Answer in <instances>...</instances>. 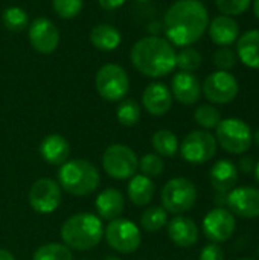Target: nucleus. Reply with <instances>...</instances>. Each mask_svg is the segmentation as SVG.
Segmentation results:
<instances>
[{
	"label": "nucleus",
	"mask_w": 259,
	"mask_h": 260,
	"mask_svg": "<svg viewBox=\"0 0 259 260\" xmlns=\"http://www.w3.org/2000/svg\"><path fill=\"white\" fill-rule=\"evenodd\" d=\"M151 145L160 157H174L179 151L177 136L169 129H159L151 137Z\"/></svg>",
	"instance_id": "nucleus-26"
},
{
	"label": "nucleus",
	"mask_w": 259,
	"mask_h": 260,
	"mask_svg": "<svg viewBox=\"0 0 259 260\" xmlns=\"http://www.w3.org/2000/svg\"><path fill=\"white\" fill-rule=\"evenodd\" d=\"M253 12H255V17L259 20V0H253Z\"/></svg>",
	"instance_id": "nucleus-42"
},
{
	"label": "nucleus",
	"mask_w": 259,
	"mask_h": 260,
	"mask_svg": "<svg viewBox=\"0 0 259 260\" xmlns=\"http://www.w3.org/2000/svg\"><path fill=\"white\" fill-rule=\"evenodd\" d=\"M143 108L151 116H165L172 107V93L163 82H151L142 93Z\"/></svg>",
	"instance_id": "nucleus-17"
},
{
	"label": "nucleus",
	"mask_w": 259,
	"mask_h": 260,
	"mask_svg": "<svg viewBox=\"0 0 259 260\" xmlns=\"http://www.w3.org/2000/svg\"><path fill=\"white\" fill-rule=\"evenodd\" d=\"M32 260H73L72 251L64 244H46L40 247L35 253Z\"/></svg>",
	"instance_id": "nucleus-31"
},
{
	"label": "nucleus",
	"mask_w": 259,
	"mask_h": 260,
	"mask_svg": "<svg viewBox=\"0 0 259 260\" xmlns=\"http://www.w3.org/2000/svg\"><path fill=\"white\" fill-rule=\"evenodd\" d=\"M238 56L237 52L231 47H218L212 53V64L221 70V72H229L237 66Z\"/></svg>",
	"instance_id": "nucleus-33"
},
{
	"label": "nucleus",
	"mask_w": 259,
	"mask_h": 260,
	"mask_svg": "<svg viewBox=\"0 0 259 260\" xmlns=\"http://www.w3.org/2000/svg\"><path fill=\"white\" fill-rule=\"evenodd\" d=\"M194 119L195 122L203 128V129H214L218 126L221 122V113L211 104H203L198 105L194 111Z\"/></svg>",
	"instance_id": "nucleus-29"
},
{
	"label": "nucleus",
	"mask_w": 259,
	"mask_h": 260,
	"mask_svg": "<svg viewBox=\"0 0 259 260\" xmlns=\"http://www.w3.org/2000/svg\"><path fill=\"white\" fill-rule=\"evenodd\" d=\"M154 183L145 175H134L128 184V198L136 206H147L154 197Z\"/></svg>",
	"instance_id": "nucleus-25"
},
{
	"label": "nucleus",
	"mask_w": 259,
	"mask_h": 260,
	"mask_svg": "<svg viewBox=\"0 0 259 260\" xmlns=\"http://www.w3.org/2000/svg\"><path fill=\"white\" fill-rule=\"evenodd\" d=\"M202 62H203V58H202V53L188 46V47H183L180 52H177L176 55V67L180 69V72H195L202 67Z\"/></svg>",
	"instance_id": "nucleus-28"
},
{
	"label": "nucleus",
	"mask_w": 259,
	"mask_h": 260,
	"mask_svg": "<svg viewBox=\"0 0 259 260\" xmlns=\"http://www.w3.org/2000/svg\"><path fill=\"white\" fill-rule=\"evenodd\" d=\"M95 87L102 99L108 102L122 101L130 90V78L119 64H105L96 72Z\"/></svg>",
	"instance_id": "nucleus-6"
},
{
	"label": "nucleus",
	"mask_w": 259,
	"mask_h": 260,
	"mask_svg": "<svg viewBox=\"0 0 259 260\" xmlns=\"http://www.w3.org/2000/svg\"><path fill=\"white\" fill-rule=\"evenodd\" d=\"M209 178L215 192L229 193L238 183L237 165L231 160H220L211 168Z\"/></svg>",
	"instance_id": "nucleus-21"
},
{
	"label": "nucleus",
	"mask_w": 259,
	"mask_h": 260,
	"mask_svg": "<svg viewBox=\"0 0 259 260\" xmlns=\"http://www.w3.org/2000/svg\"><path fill=\"white\" fill-rule=\"evenodd\" d=\"M209 37L218 47H231L240 37V24L234 17L217 15L209 20Z\"/></svg>",
	"instance_id": "nucleus-18"
},
{
	"label": "nucleus",
	"mask_w": 259,
	"mask_h": 260,
	"mask_svg": "<svg viewBox=\"0 0 259 260\" xmlns=\"http://www.w3.org/2000/svg\"><path fill=\"white\" fill-rule=\"evenodd\" d=\"M104 260H122V259H119V257H116V256H107Z\"/></svg>",
	"instance_id": "nucleus-45"
},
{
	"label": "nucleus",
	"mask_w": 259,
	"mask_h": 260,
	"mask_svg": "<svg viewBox=\"0 0 259 260\" xmlns=\"http://www.w3.org/2000/svg\"><path fill=\"white\" fill-rule=\"evenodd\" d=\"M104 171L114 180H127L136 175L139 160L136 152L127 145H111L102 155Z\"/></svg>",
	"instance_id": "nucleus-8"
},
{
	"label": "nucleus",
	"mask_w": 259,
	"mask_h": 260,
	"mask_svg": "<svg viewBox=\"0 0 259 260\" xmlns=\"http://www.w3.org/2000/svg\"><path fill=\"white\" fill-rule=\"evenodd\" d=\"M255 177H256V181L259 183V160L256 161V166H255Z\"/></svg>",
	"instance_id": "nucleus-44"
},
{
	"label": "nucleus",
	"mask_w": 259,
	"mask_h": 260,
	"mask_svg": "<svg viewBox=\"0 0 259 260\" xmlns=\"http://www.w3.org/2000/svg\"><path fill=\"white\" fill-rule=\"evenodd\" d=\"M255 166H256V161L253 160V157H250V155H243V157L240 158V161H238L237 169H238L240 172L249 175V174L255 172Z\"/></svg>",
	"instance_id": "nucleus-38"
},
{
	"label": "nucleus",
	"mask_w": 259,
	"mask_h": 260,
	"mask_svg": "<svg viewBox=\"0 0 259 260\" xmlns=\"http://www.w3.org/2000/svg\"><path fill=\"white\" fill-rule=\"evenodd\" d=\"M176 49L163 37L148 35L136 41L130 58L133 67L148 78H162L176 69Z\"/></svg>",
	"instance_id": "nucleus-2"
},
{
	"label": "nucleus",
	"mask_w": 259,
	"mask_h": 260,
	"mask_svg": "<svg viewBox=\"0 0 259 260\" xmlns=\"http://www.w3.org/2000/svg\"><path fill=\"white\" fill-rule=\"evenodd\" d=\"M166 225H168V236L176 245H179L182 248H188V247H192L194 244H197L198 227L191 218L176 216Z\"/></svg>",
	"instance_id": "nucleus-19"
},
{
	"label": "nucleus",
	"mask_w": 259,
	"mask_h": 260,
	"mask_svg": "<svg viewBox=\"0 0 259 260\" xmlns=\"http://www.w3.org/2000/svg\"><path fill=\"white\" fill-rule=\"evenodd\" d=\"M160 198L166 212L180 215L194 207L197 201V187L188 178H172L163 186Z\"/></svg>",
	"instance_id": "nucleus-7"
},
{
	"label": "nucleus",
	"mask_w": 259,
	"mask_h": 260,
	"mask_svg": "<svg viewBox=\"0 0 259 260\" xmlns=\"http://www.w3.org/2000/svg\"><path fill=\"white\" fill-rule=\"evenodd\" d=\"M171 93L183 105H194L202 98V84L194 73L177 72L171 81Z\"/></svg>",
	"instance_id": "nucleus-16"
},
{
	"label": "nucleus",
	"mask_w": 259,
	"mask_h": 260,
	"mask_svg": "<svg viewBox=\"0 0 259 260\" xmlns=\"http://www.w3.org/2000/svg\"><path fill=\"white\" fill-rule=\"evenodd\" d=\"M82 0H52V8L60 18H75L82 11Z\"/></svg>",
	"instance_id": "nucleus-34"
},
{
	"label": "nucleus",
	"mask_w": 259,
	"mask_h": 260,
	"mask_svg": "<svg viewBox=\"0 0 259 260\" xmlns=\"http://www.w3.org/2000/svg\"><path fill=\"white\" fill-rule=\"evenodd\" d=\"M166 40L172 46L188 47L197 43L209 26V12L200 0H177L165 12Z\"/></svg>",
	"instance_id": "nucleus-1"
},
{
	"label": "nucleus",
	"mask_w": 259,
	"mask_h": 260,
	"mask_svg": "<svg viewBox=\"0 0 259 260\" xmlns=\"http://www.w3.org/2000/svg\"><path fill=\"white\" fill-rule=\"evenodd\" d=\"M61 238L69 248L85 251L95 248L104 238V227L98 216L78 213L70 216L61 227Z\"/></svg>",
	"instance_id": "nucleus-3"
},
{
	"label": "nucleus",
	"mask_w": 259,
	"mask_h": 260,
	"mask_svg": "<svg viewBox=\"0 0 259 260\" xmlns=\"http://www.w3.org/2000/svg\"><path fill=\"white\" fill-rule=\"evenodd\" d=\"M40 155L49 165H64L70 155V145L63 136L49 134L40 143Z\"/></svg>",
	"instance_id": "nucleus-20"
},
{
	"label": "nucleus",
	"mask_w": 259,
	"mask_h": 260,
	"mask_svg": "<svg viewBox=\"0 0 259 260\" xmlns=\"http://www.w3.org/2000/svg\"><path fill=\"white\" fill-rule=\"evenodd\" d=\"M136 2H140V3H145V2H150V0H136Z\"/></svg>",
	"instance_id": "nucleus-47"
},
{
	"label": "nucleus",
	"mask_w": 259,
	"mask_h": 260,
	"mask_svg": "<svg viewBox=\"0 0 259 260\" xmlns=\"http://www.w3.org/2000/svg\"><path fill=\"white\" fill-rule=\"evenodd\" d=\"M240 260H255V259H252V257H243V259H240Z\"/></svg>",
	"instance_id": "nucleus-46"
},
{
	"label": "nucleus",
	"mask_w": 259,
	"mask_h": 260,
	"mask_svg": "<svg viewBox=\"0 0 259 260\" xmlns=\"http://www.w3.org/2000/svg\"><path fill=\"white\" fill-rule=\"evenodd\" d=\"M116 117L124 126H134L140 119V107L134 99H125L116 110Z\"/></svg>",
	"instance_id": "nucleus-32"
},
{
	"label": "nucleus",
	"mask_w": 259,
	"mask_h": 260,
	"mask_svg": "<svg viewBox=\"0 0 259 260\" xmlns=\"http://www.w3.org/2000/svg\"><path fill=\"white\" fill-rule=\"evenodd\" d=\"M198 260H224V251L218 244H209L202 250Z\"/></svg>",
	"instance_id": "nucleus-37"
},
{
	"label": "nucleus",
	"mask_w": 259,
	"mask_h": 260,
	"mask_svg": "<svg viewBox=\"0 0 259 260\" xmlns=\"http://www.w3.org/2000/svg\"><path fill=\"white\" fill-rule=\"evenodd\" d=\"M140 224L147 232H159L168 224V212L163 207H150L143 212L140 218Z\"/></svg>",
	"instance_id": "nucleus-30"
},
{
	"label": "nucleus",
	"mask_w": 259,
	"mask_h": 260,
	"mask_svg": "<svg viewBox=\"0 0 259 260\" xmlns=\"http://www.w3.org/2000/svg\"><path fill=\"white\" fill-rule=\"evenodd\" d=\"M98 3L105 11H114V9L121 8L125 3V0H98Z\"/></svg>",
	"instance_id": "nucleus-39"
},
{
	"label": "nucleus",
	"mask_w": 259,
	"mask_h": 260,
	"mask_svg": "<svg viewBox=\"0 0 259 260\" xmlns=\"http://www.w3.org/2000/svg\"><path fill=\"white\" fill-rule=\"evenodd\" d=\"M202 91L205 98L215 105H226L235 101L240 91V84L231 72L217 70L206 76Z\"/></svg>",
	"instance_id": "nucleus-10"
},
{
	"label": "nucleus",
	"mask_w": 259,
	"mask_h": 260,
	"mask_svg": "<svg viewBox=\"0 0 259 260\" xmlns=\"http://www.w3.org/2000/svg\"><path fill=\"white\" fill-rule=\"evenodd\" d=\"M90 41L98 50L111 52V50L119 47V44L122 41V35H121L118 27L107 24V23H101L92 29Z\"/></svg>",
	"instance_id": "nucleus-24"
},
{
	"label": "nucleus",
	"mask_w": 259,
	"mask_h": 260,
	"mask_svg": "<svg viewBox=\"0 0 259 260\" xmlns=\"http://www.w3.org/2000/svg\"><path fill=\"white\" fill-rule=\"evenodd\" d=\"M180 154L183 160L191 165H203L214 158L217 154V140L206 129L191 131L180 145Z\"/></svg>",
	"instance_id": "nucleus-9"
},
{
	"label": "nucleus",
	"mask_w": 259,
	"mask_h": 260,
	"mask_svg": "<svg viewBox=\"0 0 259 260\" xmlns=\"http://www.w3.org/2000/svg\"><path fill=\"white\" fill-rule=\"evenodd\" d=\"M252 5V0H215L217 9L221 12V15H241L244 14Z\"/></svg>",
	"instance_id": "nucleus-36"
},
{
	"label": "nucleus",
	"mask_w": 259,
	"mask_h": 260,
	"mask_svg": "<svg viewBox=\"0 0 259 260\" xmlns=\"http://www.w3.org/2000/svg\"><path fill=\"white\" fill-rule=\"evenodd\" d=\"M27 37L31 46L43 55L55 52L60 44V30L46 17H38L32 23H29Z\"/></svg>",
	"instance_id": "nucleus-14"
},
{
	"label": "nucleus",
	"mask_w": 259,
	"mask_h": 260,
	"mask_svg": "<svg viewBox=\"0 0 259 260\" xmlns=\"http://www.w3.org/2000/svg\"><path fill=\"white\" fill-rule=\"evenodd\" d=\"M0 260H15V257H14V254L9 253L8 250L0 248Z\"/></svg>",
	"instance_id": "nucleus-41"
},
{
	"label": "nucleus",
	"mask_w": 259,
	"mask_h": 260,
	"mask_svg": "<svg viewBox=\"0 0 259 260\" xmlns=\"http://www.w3.org/2000/svg\"><path fill=\"white\" fill-rule=\"evenodd\" d=\"M96 210L101 218L107 221H114L121 216L125 207L124 195L118 189H105L96 198Z\"/></svg>",
	"instance_id": "nucleus-23"
},
{
	"label": "nucleus",
	"mask_w": 259,
	"mask_h": 260,
	"mask_svg": "<svg viewBox=\"0 0 259 260\" xmlns=\"http://www.w3.org/2000/svg\"><path fill=\"white\" fill-rule=\"evenodd\" d=\"M214 203H215L218 207H224V206H227V193L217 192V195H215V198H214Z\"/></svg>",
	"instance_id": "nucleus-40"
},
{
	"label": "nucleus",
	"mask_w": 259,
	"mask_h": 260,
	"mask_svg": "<svg viewBox=\"0 0 259 260\" xmlns=\"http://www.w3.org/2000/svg\"><path fill=\"white\" fill-rule=\"evenodd\" d=\"M82 260H84V259H82Z\"/></svg>",
	"instance_id": "nucleus-49"
},
{
	"label": "nucleus",
	"mask_w": 259,
	"mask_h": 260,
	"mask_svg": "<svg viewBox=\"0 0 259 260\" xmlns=\"http://www.w3.org/2000/svg\"><path fill=\"white\" fill-rule=\"evenodd\" d=\"M227 207L240 218L253 219L259 216V189L243 186L227 193Z\"/></svg>",
	"instance_id": "nucleus-15"
},
{
	"label": "nucleus",
	"mask_w": 259,
	"mask_h": 260,
	"mask_svg": "<svg viewBox=\"0 0 259 260\" xmlns=\"http://www.w3.org/2000/svg\"><path fill=\"white\" fill-rule=\"evenodd\" d=\"M139 169L142 171V174L148 178H156L159 177L163 169H165V165H163V160L160 158V155H156V154H147L142 157V160L139 161Z\"/></svg>",
	"instance_id": "nucleus-35"
},
{
	"label": "nucleus",
	"mask_w": 259,
	"mask_h": 260,
	"mask_svg": "<svg viewBox=\"0 0 259 260\" xmlns=\"http://www.w3.org/2000/svg\"><path fill=\"white\" fill-rule=\"evenodd\" d=\"M60 186L70 195L84 197L90 195L99 186V172L87 160H70L61 165L58 172Z\"/></svg>",
	"instance_id": "nucleus-4"
},
{
	"label": "nucleus",
	"mask_w": 259,
	"mask_h": 260,
	"mask_svg": "<svg viewBox=\"0 0 259 260\" xmlns=\"http://www.w3.org/2000/svg\"><path fill=\"white\" fill-rule=\"evenodd\" d=\"M258 256H259V245H258Z\"/></svg>",
	"instance_id": "nucleus-48"
},
{
	"label": "nucleus",
	"mask_w": 259,
	"mask_h": 260,
	"mask_svg": "<svg viewBox=\"0 0 259 260\" xmlns=\"http://www.w3.org/2000/svg\"><path fill=\"white\" fill-rule=\"evenodd\" d=\"M237 229L235 216L231 210L224 207H215L203 219L205 236L214 244H221L229 241Z\"/></svg>",
	"instance_id": "nucleus-12"
},
{
	"label": "nucleus",
	"mask_w": 259,
	"mask_h": 260,
	"mask_svg": "<svg viewBox=\"0 0 259 260\" xmlns=\"http://www.w3.org/2000/svg\"><path fill=\"white\" fill-rule=\"evenodd\" d=\"M61 203V189L50 178L37 180L29 189V204L41 215L52 213L58 209Z\"/></svg>",
	"instance_id": "nucleus-13"
},
{
	"label": "nucleus",
	"mask_w": 259,
	"mask_h": 260,
	"mask_svg": "<svg viewBox=\"0 0 259 260\" xmlns=\"http://www.w3.org/2000/svg\"><path fill=\"white\" fill-rule=\"evenodd\" d=\"M235 52L244 66L259 70V29H252L240 35Z\"/></svg>",
	"instance_id": "nucleus-22"
},
{
	"label": "nucleus",
	"mask_w": 259,
	"mask_h": 260,
	"mask_svg": "<svg viewBox=\"0 0 259 260\" xmlns=\"http://www.w3.org/2000/svg\"><path fill=\"white\" fill-rule=\"evenodd\" d=\"M215 140L217 145H220L224 151L234 155L244 154L250 149L253 142V134L250 126L238 119V117H229L221 119L218 126L215 128Z\"/></svg>",
	"instance_id": "nucleus-5"
},
{
	"label": "nucleus",
	"mask_w": 259,
	"mask_h": 260,
	"mask_svg": "<svg viewBox=\"0 0 259 260\" xmlns=\"http://www.w3.org/2000/svg\"><path fill=\"white\" fill-rule=\"evenodd\" d=\"M104 236L107 244L118 253L130 254L134 253L140 245V232L128 219H114L110 221L107 229L104 230Z\"/></svg>",
	"instance_id": "nucleus-11"
},
{
	"label": "nucleus",
	"mask_w": 259,
	"mask_h": 260,
	"mask_svg": "<svg viewBox=\"0 0 259 260\" xmlns=\"http://www.w3.org/2000/svg\"><path fill=\"white\" fill-rule=\"evenodd\" d=\"M252 137H253V142L256 143V146H259V128L255 131V133H253V136H252Z\"/></svg>",
	"instance_id": "nucleus-43"
},
{
	"label": "nucleus",
	"mask_w": 259,
	"mask_h": 260,
	"mask_svg": "<svg viewBox=\"0 0 259 260\" xmlns=\"http://www.w3.org/2000/svg\"><path fill=\"white\" fill-rule=\"evenodd\" d=\"M2 23L9 32H21L29 26V17L20 6H9L2 12Z\"/></svg>",
	"instance_id": "nucleus-27"
}]
</instances>
